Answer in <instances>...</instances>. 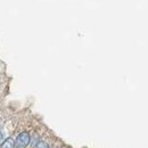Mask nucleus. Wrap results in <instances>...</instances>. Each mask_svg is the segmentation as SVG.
<instances>
[{"label": "nucleus", "instance_id": "obj_3", "mask_svg": "<svg viewBox=\"0 0 148 148\" xmlns=\"http://www.w3.org/2000/svg\"><path fill=\"white\" fill-rule=\"evenodd\" d=\"M34 148H49V146H48V144L47 143H45V141H38L37 144L34 145Z\"/></svg>", "mask_w": 148, "mask_h": 148}, {"label": "nucleus", "instance_id": "obj_4", "mask_svg": "<svg viewBox=\"0 0 148 148\" xmlns=\"http://www.w3.org/2000/svg\"><path fill=\"white\" fill-rule=\"evenodd\" d=\"M5 140H6V139H5V133H3L2 130L0 129V145H2Z\"/></svg>", "mask_w": 148, "mask_h": 148}, {"label": "nucleus", "instance_id": "obj_2", "mask_svg": "<svg viewBox=\"0 0 148 148\" xmlns=\"http://www.w3.org/2000/svg\"><path fill=\"white\" fill-rule=\"evenodd\" d=\"M1 148H15V141L12 138H7L1 145Z\"/></svg>", "mask_w": 148, "mask_h": 148}, {"label": "nucleus", "instance_id": "obj_1", "mask_svg": "<svg viewBox=\"0 0 148 148\" xmlns=\"http://www.w3.org/2000/svg\"><path fill=\"white\" fill-rule=\"evenodd\" d=\"M31 141V137L27 132H22L19 133L15 140V148H25L29 146Z\"/></svg>", "mask_w": 148, "mask_h": 148}]
</instances>
